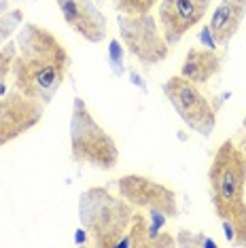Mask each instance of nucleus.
I'll return each mask as SVG.
<instances>
[{"mask_svg": "<svg viewBox=\"0 0 246 248\" xmlns=\"http://www.w3.org/2000/svg\"><path fill=\"white\" fill-rule=\"evenodd\" d=\"M17 58L13 64V87L49 104L64 85L72 58L64 43L45 26L26 21L17 30Z\"/></svg>", "mask_w": 246, "mask_h": 248, "instance_id": "nucleus-1", "label": "nucleus"}, {"mask_svg": "<svg viewBox=\"0 0 246 248\" xmlns=\"http://www.w3.org/2000/svg\"><path fill=\"white\" fill-rule=\"evenodd\" d=\"M210 204L227 238L246 246V155L233 140H223L208 168Z\"/></svg>", "mask_w": 246, "mask_h": 248, "instance_id": "nucleus-2", "label": "nucleus"}, {"mask_svg": "<svg viewBox=\"0 0 246 248\" xmlns=\"http://www.w3.org/2000/svg\"><path fill=\"white\" fill-rule=\"evenodd\" d=\"M136 212L130 202L106 187H89L79 195V221L96 248H117Z\"/></svg>", "mask_w": 246, "mask_h": 248, "instance_id": "nucleus-3", "label": "nucleus"}, {"mask_svg": "<svg viewBox=\"0 0 246 248\" xmlns=\"http://www.w3.org/2000/svg\"><path fill=\"white\" fill-rule=\"evenodd\" d=\"M70 155L72 161L85 163L96 170H113L119 163V149H117L115 138L93 119L83 98L72 100Z\"/></svg>", "mask_w": 246, "mask_h": 248, "instance_id": "nucleus-4", "label": "nucleus"}, {"mask_svg": "<svg viewBox=\"0 0 246 248\" xmlns=\"http://www.w3.org/2000/svg\"><path fill=\"white\" fill-rule=\"evenodd\" d=\"M117 28L123 47L130 51L142 66H157L168 60L170 45L151 13L125 15L117 13Z\"/></svg>", "mask_w": 246, "mask_h": 248, "instance_id": "nucleus-5", "label": "nucleus"}, {"mask_svg": "<svg viewBox=\"0 0 246 248\" xmlns=\"http://www.w3.org/2000/svg\"><path fill=\"white\" fill-rule=\"evenodd\" d=\"M164 95L172 108L178 112V117L184 121L191 132L208 138L216 127V110L210 104V100L200 92L195 83L183 78L181 75L170 77L164 83Z\"/></svg>", "mask_w": 246, "mask_h": 248, "instance_id": "nucleus-6", "label": "nucleus"}, {"mask_svg": "<svg viewBox=\"0 0 246 248\" xmlns=\"http://www.w3.org/2000/svg\"><path fill=\"white\" fill-rule=\"evenodd\" d=\"M117 191L125 202L136 210L159 212L166 218L178 217V197L176 191L166 187L164 183H157L155 178L144 174H125L117 178Z\"/></svg>", "mask_w": 246, "mask_h": 248, "instance_id": "nucleus-7", "label": "nucleus"}, {"mask_svg": "<svg viewBox=\"0 0 246 248\" xmlns=\"http://www.w3.org/2000/svg\"><path fill=\"white\" fill-rule=\"evenodd\" d=\"M47 104L11 87L0 98V146H7L34 129L45 117Z\"/></svg>", "mask_w": 246, "mask_h": 248, "instance_id": "nucleus-8", "label": "nucleus"}, {"mask_svg": "<svg viewBox=\"0 0 246 248\" xmlns=\"http://www.w3.org/2000/svg\"><path fill=\"white\" fill-rule=\"evenodd\" d=\"M212 0H159L157 17L168 45H176L208 13Z\"/></svg>", "mask_w": 246, "mask_h": 248, "instance_id": "nucleus-9", "label": "nucleus"}, {"mask_svg": "<svg viewBox=\"0 0 246 248\" xmlns=\"http://www.w3.org/2000/svg\"><path fill=\"white\" fill-rule=\"evenodd\" d=\"M68 28L87 43H102L108 36V19L93 0H55Z\"/></svg>", "mask_w": 246, "mask_h": 248, "instance_id": "nucleus-10", "label": "nucleus"}, {"mask_svg": "<svg viewBox=\"0 0 246 248\" xmlns=\"http://www.w3.org/2000/svg\"><path fill=\"white\" fill-rule=\"evenodd\" d=\"M246 15V0H221V4L215 9L208 26L204 28L208 32L215 47L225 49L229 47L231 38L238 34L240 26Z\"/></svg>", "mask_w": 246, "mask_h": 248, "instance_id": "nucleus-11", "label": "nucleus"}, {"mask_svg": "<svg viewBox=\"0 0 246 248\" xmlns=\"http://www.w3.org/2000/svg\"><path fill=\"white\" fill-rule=\"evenodd\" d=\"M223 68V53L216 49H204V47H191L187 51L181 66V77L195 85H204L212 81Z\"/></svg>", "mask_w": 246, "mask_h": 248, "instance_id": "nucleus-12", "label": "nucleus"}, {"mask_svg": "<svg viewBox=\"0 0 246 248\" xmlns=\"http://www.w3.org/2000/svg\"><path fill=\"white\" fill-rule=\"evenodd\" d=\"M149 240H151L149 218L138 210V212H134L130 227H127L125 235L119 240L117 248H149Z\"/></svg>", "mask_w": 246, "mask_h": 248, "instance_id": "nucleus-13", "label": "nucleus"}, {"mask_svg": "<svg viewBox=\"0 0 246 248\" xmlns=\"http://www.w3.org/2000/svg\"><path fill=\"white\" fill-rule=\"evenodd\" d=\"M15 58H17V43H15V41L4 43L2 49H0V98L4 95V89H7L9 77L13 75Z\"/></svg>", "mask_w": 246, "mask_h": 248, "instance_id": "nucleus-14", "label": "nucleus"}, {"mask_svg": "<svg viewBox=\"0 0 246 248\" xmlns=\"http://www.w3.org/2000/svg\"><path fill=\"white\" fill-rule=\"evenodd\" d=\"M24 24V11L21 9H9L7 13L0 15V49L4 43H9L13 34Z\"/></svg>", "mask_w": 246, "mask_h": 248, "instance_id": "nucleus-15", "label": "nucleus"}, {"mask_svg": "<svg viewBox=\"0 0 246 248\" xmlns=\"http://www.w3.org/2000/svg\"><path fill=\"white\" fill-rule=\"evenodd\" d=\"M117 13H125V15H142L151 13L157 7L159 0H113Z\"/></svg>", "mask_w": 246, "mask_h": 248, "instance_id": "nucleus-16", "label": "nucleus"}, {"mask_svg": "<svg viewBox=\"0 0 246 248\" xmlns=\"http://www.w3.org/2000/svg\"><path fill=\"white\" fill-rule=\"evenodd\" d=\"M176 246H193V248H202V246H216L210 238H206L204 233H191L187 229H181L176 233Z\"/></svg>", "mask_w": 246, "mask_h": 248, "instance_id": "nucleus-17", "label": "nucleus"}, {"mask_svg": "<svg viewBox=\"0 0 246 248\" xmlns=\"http://www.w3.org/2000/svg\"><path fill=\"white\" fill-rule=\"evenodd\" d=\"M108 64H110V70L115 72V77L123 75V47L117 38L108 43Z\"/></svg>", "mask_w": 246, "mask_h": 248, "instance_id": "nucleus-18", "label": "nucleus"}, {"mask_svg": "<svg viewBox=\"0 0 246 248\" xmlns=\"http://www.w3.org/2000/svg\"><path fill=\"white\" fill-rule=\"evenodd\" d=\"M172 246H176V240H174V235L168 233V231H157V233L149 240V248H172Z\"/></svg>", "mask_w": 246, "mask_h": 248, "instance_id": "nucleus-19", "label": "nucleus"}, {"mask_svg": "<svg viewBox=\"0 0 246 248\" xmlns=\"http://www.w3.org/2000/svg\"><path fill=\"white\" fill-rule=\"evenodd\" d=\"M242 129H244V134H242V142H240V149H242L244 155H246V117H244V121H242Z\"/></svg>", "mask_w": 246, "mask_h": 248, "instance_id": "nucleus-20", "label": "nucleus"}, {"mask_svg": "<svg viewBox=\"0 0 246 248\" xmlns=\"http://www.w3.org/2000/svg\"><path fill=\"white\" fill-rule=\"evenodd\" d=\"M9 7H11V0H0V15L7 13Z\"/></svg>", "mask_w": 246, "mask_h": 248, "instance_id": "nucleus-21", "label": "nucleus"}]
</instances>
